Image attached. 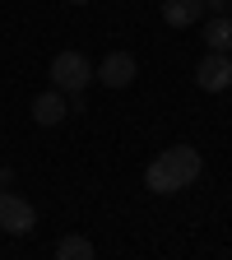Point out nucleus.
Instances as JSON below:
<instances>
[{"label":"nucleus","instance_id":"423d86ee","mask_svg":"<svg viewBox=\"0 0 232 260\" xmlns=\"http://www.w3.org/2000/svg\"><path fill=\"white\" fill-rule=\"evenodd\" d=\"M65 116H70V103H65V93H60V88L32 98V121H38V125H60Z\"/></svg>","mask_w":232,"mask_h":260},{"label":"nucleus","instance_id":"20e7f679","mask_svg":"<svg viewBox=\"0 0 232 260\" xmlns=\"http://www.w3.org/2000/svg\"><path fill=\"white\" fill-rule=\"evenodd\" d=\"M135 75H140V65H135V56H130V51L103 56V65L93 70V79H103V88H130V84H135Z\"/></svg>","mask_w":232,"mask_h":260},{"label":"nucleus","instance_id":"7ed1b4c3","mask_svg":"<svg viewBox=\"0 0 232 260\" xmlns=\"http://www.w3.org/2000/svg\"><path fill=\"white\" fill-rule=\"evenodd\" d=\"M32 223H38V209H32L23 195L0 190V228H5L10 237H23V233H32Z\"/></svg>","mask_w":232,"mask_h":260},{"label":"nucleus","instance_id":"f8f14e48","mask_svg":"<svg viewBox=\"0 0 232 260\" xmlns=\"http://www.w3.org/2000/svg\"><path fill=\"white\" fill-rule=\"evenodd\" d=\"M65 5H88V0H65Z\"/></svg>","mask_w":232,"mask_h":260},{"label":"nucleus","instance_id":"f257e3e1","mask_svg":"<svg viewBox=\"0 0 232 260\" xmlns=\"http://www.w3.org/2000/svg\"><path fill=\"white\" fill-rule=\"evenodd\" d=\"M200 172H205L200 149H195V144H172V149H162L149 168H144V190H153V195H177L190 181H200Z\"/></svg>","mask_w":232,"mask_h":260},{"label":"nucleus","instance_id":"9b49d317","mask_svg":"<svg viewBox=\"0 0 232 260\" xmlns=\"http://www.w3.org/2000/svg\"><path fill=\"white\" fill-rule=\"evenodd\" d=\"M5 181H10V172H5V168H0V186H5Z\"/></svg>","mask_w":232,"mask_h":260},{"label":"nucleus","instance_id":"0eeeda50","mask_svg":"<svg viewBox=\"0 0 232 260\" xmlns=\"http://www.w3.org/2000/svg\"><path fill=\"white\" fill-rule=\"evenodd\" d=\"M205 19V0H162V23L168 28H190Z\"/></svg>","mask_w":232,"mask_h":260},{"label":"nucleus","instance_id":"39448f33","mask_svg":"<svg viewBox=\"0 0 232 260\" xmlns=\"http://www.w3.org/2000/svg\"><path fill=\"white\" fill-rule=\"evenodd\" d=\"M195 84H200L205 93H223L232 84V56L227 51H209L200 65H195Z\"/></svg>","mask_w":232,"mask_h":260},{"label":"nucleus","instance_id":"9d476101","mask_svg":"<svg viewBox=\"0 0 232 260\" xmlns=\"http://www.w3.org/2000/svg\"><path fill=\"white\" fill-rule=\"evenodd\" d=\"M205 10H214V14H223V10H227V0H205Z\"/></svg>","mask_w":232,"mask_h":260},{"label":"nucleus","instance_id":"6e6552de","mask_svg":"<svg viewBox=\"0 0 232 260\" xmlns=\"http://www.w3.org/2000/svg\"><path fill=\"white\" fill-rule=\"evenodd\" d=\"M205 42H209V51H227L232 47V19L227 14H214L205 23Z\"/></svg>","mask_w":232,"mask_h":260},{"label":"nucleus","instance_id":"f03ea898","mask_svg":"<svg viewBox=\"0 0 232 260\" xmlns=\"http://www.w3.org/2000/svg\"><path fill=\"white\" fill-rule=\"evenodd\" d=\"M51 84H56L60 93H84V88L93 84L88 56H84V51H60V56L51 60Z\"/></svg>","mask_w":232,"mask_h":260},{"label":"nucleus","instance_id":"1a4fd4ad","mask_svg":"<svg viewBox=\"0 0 232 260\" xmlns=\"http://www.w3.org/2000/svg\"><path fill=\"white\" fill-rule=\"evenodd\" d=\"M56 255L60 260H93V242L88 237H60L56 242Z\"/></svg>","mask_w":232,"mask_h":260}]
</instances>
